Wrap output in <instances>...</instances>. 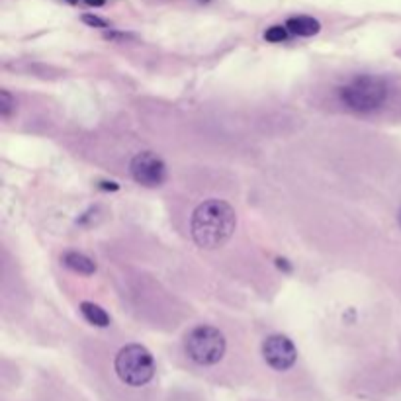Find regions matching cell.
Here are the masks:
<instances>
[{
    "mask_svg": "<svg viewBox=\"0 0 401 401\" xmlns=\"http://www.w3.org/2000/svg\"><path fill=\"white\" fill-rule=\"evenodd\" d=\"M235 209L223 200H206L196 207L192 216V237L202 249H218L225 245L235 231Z\"/></svg>",
    "mask_w": 401,
    "mask_h": 401,
    "instance_id": "1",
    "label": "cell"
},
{
    "mask_svg": "<svg viewBox=\"0 0 401 401\" xmlns=\"http://www.w3.org/2000/svg\"><path fill=\"white\" fill-rule=\"evenodd\" d=\"M341 102L354 112H374L388 98V84L374 75H358L349 80L341 91Z\"/></svg>",
    "mask_w": 401,
    "mask_h": 401,
    "instance_id": "2",
    "label": "cell"
},
{
    "mask_svg": "<svg viewBox=\"0 0 401 401\" xmlns=\"http://www.w3.org/2000/svg\"><path fill=\"white\" fill-rule=\"evenodd\" d=\"M184 349L190 360L202 366H211L220 363L225 354V336L216 327L198 325L186 335Z\"/></svg>",
    "mask_w": 401,
    "mask_h": 401,
    "instance_id": "3",
    "label": "cell"
},
{
    "mask_svg": "<svg viewBox=\"0 0 401 401\" xmlns=\"http://www.w3.org/2000/svg\"><path fill=\"white\" fill-rule=\"evenodd\" d=\"M116 374L128 386H145L155 376V360L141 345H128L117 352Z\"/></svg>",
    "mask_w": 401,
    "mask_h": 401,
    "instance_id": "4",
    "label": "cell"
},
{
    "mask_svg": "<svg viewBox=\"0 0 401 401\" xmlns=\"http://www.w3.org/2000/svg\"><path fill=\"white\" fill-rule=\"evenodd\" d=\"M130 172L133 176V181L147 188H155L161 186L165 179H167V167L165 163L155 155V153H137L131 159Z\"/></svg>",
    "mask_w": 401,
    "mask_h": 401,
    "instance_id": "5",
    "label": "cell"
},
{
    "mask_svg": "<svg viewBox=\"0 0 401 401\" xmlns=\"http://www.w3.org/2000/svg\"><path fill=\"white\" fill-rule=\"evenodd\" d=\"M262 356L274 370H288L298 360V350L294 343L284 335H272L262 345Z\"/></svg>",
    "mask_w": 401,
    "mask_h": 401,
    "instance_id": "6",
    "label": "cell"
},
{
    "mask_svg": "<svg viewBox=\"0 0 401 401\" xmlns=\"http://www.w3.org/2000/svg\"><path fill=\"white\" fill-rule=\"evenodd\" d=\"M286 27H288V32L294 34V36H299V38H311V36L319 34L321 24H319L315 18H311V16H292V18H288Z\"/></svg>",
    "mask_w": 401,
    "mask_h": 401,
    "instance_id": "7",
    "label": "cell"
},
{
    "mask_svg": "<svg viewBox=\"0 0 401 401\" xmlns=\"http://www.w3.org/2000/svg\"><path fill=\"white\" fill-rule=\"evenodd\" d=\"M63 264H65L67 268L78 272V274H94V272H96V262L92 259H89L87 255L75 253V251H71V253H65V255H63Z\"/></svg>",
    "mask_w": 401,
    "mask_h": 401,
    "instance_id": "8",
    "label": "cell"
},
{
    "mask_svg": "<svg viewBox=\"0 0 401 401\" xmlns=\"http://www.w3.org/2000/svg\"><path fill=\"white\" fill-rule=\"evenodd\" d=\"M80 313L84 315V319L91 325H96V327H108L110 325V315L96 303L82 301L80 303Z\"/></svg>",
    "mask_w": 401,
    "mask_h": 401,
    "instance_id": "9",
    "label": "cell"
},
{
    "mask_svg": "<svg viewBox=\"0 0 401 401\" xmlns=\"http://www.w3.org/2000/svg\"><path fill=\"white\" fill-rule=\"evenodd\" d=\"M288 27L286 26H272L264 32V39L271 41V43H282L288 39Z\"/></svg>",
    "mask_w": 401,
    "mask_h": 401,
    "instance_id": "10",
    "label": "cell"
},
{
    "mask_svg": "<svg viewBox=\"0 0 401 401\" xmlns=\"http://www.w3.org/2000/svg\"><path fill=\"white\" fill-rule=\"evenodd\" d=\"M14 110V98L6 91L0 92V116L8 117Z\"/></svg>",
    "mask_w": 401,
    "mask_h": 401,
    "instance_id": "11",
    "label": "cell"
},
{
    "mask_svg": "<svg viewBox=\"0 0 401 401\" xmlns=\"http://www.w3.org/2000/svg\"><path fill=\"white\" fill-rule=\"evenodd\" d=\"M82 22H84V24H89V26L108 27V24L104 22L102 18H98V16H91V14H84V16H82Z\"/></svg>",
    "mask_w": 401,
    "mask_h": 401,
    "instance_id": "12",
    "label": "cell"
},
{
    "mask_svg": "<svg viewBox=\"0 0 401 401\" xmlns=\"http://www.w3.org/2000/svg\"><path fill=\"white\" fill-rule=\"evenodd\" d=\"M89 6H104L106 4V0H84Z\"/></svg>",
    "mask_w": 401,
    "mask_h": 401,
    "instance_id": "13",
    "label": "cell"
},
{
    "mask_svg": "<svg viewBox=\"0 0 401 401\" xmlns=\"http://www.w3.org/2000/svg\"><path fill=\"white\" fill-rule=\"evenodd\" d=\"M400 225H401V211H400Z\"/></svg>",
    "mask_w": 401,
    "mask_h": 401,
    "instance_id": "14",
    "label": "cell"
}]
</instances>
